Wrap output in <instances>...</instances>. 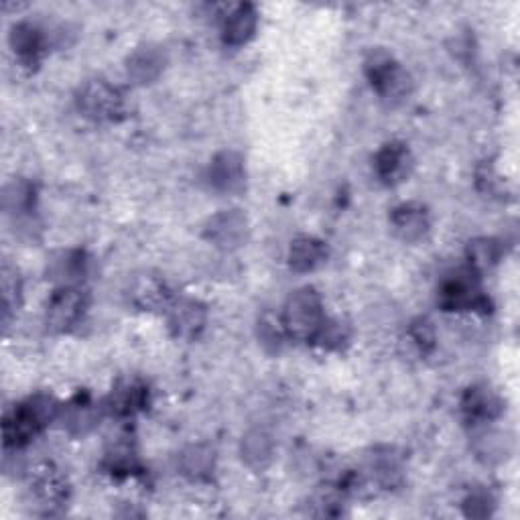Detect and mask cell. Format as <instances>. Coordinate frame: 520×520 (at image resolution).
<instances>
[{
	"label": "cell",
	"mask_w": 520,
	"mask_h": 520,
	"mask_svg": "<svg viewBox=\"0 0 520 520\" xmlns=\"http://www.w3.org/2000/svg\"><path fill=\"white\" fill-rule=\"evenodd\" d=\"M61 415V405L45 393H37L7 411L3 419V437L7 449L29 445L45 427Z\"/></svg>",
	"instance_id": "obj_1"
},
{
	"label": "cell",
	"mask_w": 520,
	"mask_h": 520,
	"mask_svg": "<svg viewBox=\"0 0 520 520\" xmlns=\"http://www.w3.org/2000/svg\"><path fill=\"white\" fill-rule=\"evenodd\" d=\"M364 72L376 94L386 104H399L413 92V78L384 49H374L364 61Z\"/></svg>",
	"instance_id": "obj_2"
},
{
	"label": "cell",
	"mask_w": 520,
	"mask_h": 520,
	"mask_svg": "<svg viewBox=\"0 0 520 520\" xmlns=\"http://www.w3.org/2000/svg\"><path fill=\"white\" fill-rule=\"evenodd\" d=\"M281 319L289 338L311 342L325 321L321 295L313 287H301L293 291L283 307Z\"/></svg>",
	"instance_id": "obj_3"
},
{
	"label": "cell",
	"mask_w": 520,
	"mask_h": 520,
	"mask_svg": "<svg viewBox=\"0 0 520 520\" xmlns=\"http://www.w3.org/2000/svg\"><path fill=\"white\" fill-rule=\"evenodd\" d=\"M437 301L445 311H490V301L482 291L480 277L470 267L453 271L441 281Z\"/></svg>",
	"instance_id": "obj_4"
},
{
	"label": "cell",
	"mask_w": 520,
	"mask_h": 520,
	"mask_svg": "<svg viewBox=\"0 0 520 520\" xmlns=\"http://www.w3.org/2000/svg\"><path fill=\"white\" fill-rule=\"evenodd\" d=\"M80 112L94 122H116L124 116V96L110 82L98 78L86 82L78 92Z\"/></svg>",
	"instance_id": "obj_5"
},
{
	"label": "cell",
	"mask_w": 520,
	"mask_h": 520,
	"mask_svg": "<svg viewBox=\"0 0 520 520\" xmlns=\"http://www.w3.org/2000/svg\"><path fill=\"white\" fill-rule=\"evenodd\" d=\"M88 309V293L80 287H59L49 303L45 313L47 330L55 334H68L84 319Z\"/></svg>",
	"instance_id": "obj_6"
},
{
	"label": "cell",
	"mask_w": 520,
	"mask_h": 520,
	"mask_svg": "<svg viewBox=\"0 0 520 520\" xmlns=\"http://www.w3.org/2000/svg\"><path fill=\"white\" fill-rule=\"evenodd\" d=\"M31 494L47 514L61 508L70 498V482L59 468L49 462L35 466L29 474Z\"/></svg>",
	"instance_id": "obj_7"
},
{
	"label": "cell",
	"mask_w": 520,
	"mask_h": 520,
	"mask_svg": "<svg viewBox=\"0 0 520 520\" xmlns=\"http://www.w3.org/2000/svg\"><path fill=\"white\" fill-rule=\"evenodd\" d=\"M250 234L248 218L240 210H224L216 216H212L206 224L204 236L208 242H212L216 248L232 252L246 244Z\"/></svg>",
	"instance_id": "obj_8"
},
{
	"label": "cell",
	"mask_w": 520,
	"mask_h": 520,
	"mask_svg": "<svg viewBox=\"0 0 520 520\" xmlns=\"http://www.w3.org/2000/svg\"><path fill=\"white\" fill-rule=\"evenodd\" d=\"M167 323L173 338L191 342L200 338L208 321V309L198 299H177L167 309Z\"/></svg>",
	"instance_id": "obj_9"
},
{
	"label": "cell",
	"mask_w": 520,
	"mask_h": 520,
	"mask_svg": "<svg viewBox=\"0 0 520 520\" xmlns=\"http://www.w3.org/2000/svg\"><path fill=\"white\" fill-rule=\"evenodd\" d=\"M128 299L141 311H165L175 301L165 279L153 273H141L130 281Z\"/></svg>",
	"instance_id": "obj_10"
},
{
	"label": "cell",
	"mask_w": 520,
	"mask_h": 520,
	"mask_svg": "<svg viewBox=\"0 0 520 520\" xmlns=\"http://www.w3.org/2000/svg\"><path fill=\"white\" fill-rule=\"evenodd\" d=\"M167 65V55L163 47L145 43L137 47L126 59V76L137 86H149L159 80Z\"/></svg>",
	"instance_id": "obj_11"
},
{
	"label": "cell",
	"mask_w": 520,
	"mask_h": 520,
	"mask_svg": "<svg viewBox=\"0 0 520 520\" xmlns=\"http://www.w3.org/2000/svg\"><path fill=\"white\" fill-rule=\"evenodd\" d=\"M210 185L224 195H238L246 187L244 159L236 151H222L210 165Z\"/></svg>",
	"instance_id": "obj_12"
},
{
	"label": "cell",
	"mask_w": 520,
	"mask_h": 520,
	"mask_svg": "<svg viewBox=\"0 0 520 520\" xmlns=\"http://www.w3.org/2000/svg\"><path fill=\"white\" fill-rule=\"evenodd\" d=\"M413 169V155L405 143H386L374 157V171L384 185L403 183Z\"/></svg>",
	"instance_id": "obj_13"
},
{
	"label": "cell",
	"mask_w": 520,
	"mask_h": 520,
	"mask_svg": "<svg viewBox=\"0 0 520 520\" xmlns=\"http://www.w3.org/2000/svg\"><path fill=\"white\" fill-rule=\"evenodd\" d=\"M147 405H149V388L139 378H128L118 382L106 401V407L116 417H133L145 411Z\"/></svg>",
	"instance_id": "obj_14"
},
{
	"label": "cell",
	"mask_w": 520,
	"mask_h": 520,
	"mask_svg": "<svg viewBox=\"0 0 520 520\" xmlns=\"http://www.w3.org/2000/svg\"><path fill=\"white\" fill-rule=\"evenodd\" d=\"M90 260L84 250H61L51 256L47 275L59 287H80L88 273Z\"/></svg>",
	"instance_id": "obj_15"
},
{
	"label": "cell",
	"mask_w": 520,
	"mask_h": 520,
	"mask_svg": "<svg viewBox=\"0 0 520 520\" xmlns=\"http://www.w3.org/2000/svg\"><path fill=\"white\" fill-rule=\"evenodd\" d=\"M462 411L470 423L486 425V423L496 421L502 415L504 405L492 388L472 386L470 390H466L464 401H462Z\"/></svg>",
	"instance_id": "obj_16"
},
{
	"label": "cell",
	"mask_w": 520,
	"mask_h": 520,
	"mask_svg": "<svg viewBox=\"0 0 520 520\" xmlns=\"http://www.w3.org/2000/svg\"><path fill=\"white\" fill-rule=\"evenodd\" d=\"M258 27V13L252 5L240 3L228 7V13L222 17V37L226 45L240 47L254 37Z\"/></svg>",
	"instance_id": "obj_17"
},
{
	"label": "cell",
	"mask_w": 520,
	"mask_h": 520,
	"mask_svg": "<svg viewBox=\"0 0 520 520\" xmlns=\"http://www.w3.org/2000/svg\"><path fill=\"white\" fill-rule=\"evenodd\" d=\"M11 47L23 65H37L49 47L47 35L35 23L23 21L11 29Z\"/></svg>",
	"instance_id": "obj_18"
},
{
	"label": "cell",
	"mask_w": 520,
	"mask_h": 520,
	"mask_svg": "<svg viewBox=\"0 0 520 520\" xmlns=\"http://www.w3.org/2000/svg\"><path fill=\"white\" fill-rule=\"evenodd\" d=\"M390 226H393L395 234L405 242H417L421 240L431 226L429 212L421 204H403L390 214Z\"/></svg>",
	"instance_id": "obj_19"
},
{
	"label": "cell",
	"mask_w": 520,
	"mask_h": 520,
	"mask_svg": "<svg viewBox=\"0 0 520 520\" xmlns=\"http://www.w3.org/2000/svg\"><path fill=\"white\" fill-rule=\"evenodd\" d=\"M216 470V451L208 443L187 445L179 455V472L191 482L210 480Z\"/></svg>",
	"instance_id": "obj_20"
},
{
	"label": "cell",
	"mask_w": 520,
	"mask_h": 520,
	"mask_svg": "<svg viewBox=\"0 0 520 520\" xmlns=\"http://www.w3.org/2000/svg\"><path fill=\"white\" fill-rule=\"evenodd\" d=\"M328 258V246L313 236H297L289 248V267L295 273H311Z\"/></svg>",
	"instance_id": "obj_21"
},
{
	"label": "cell",
	"mask_w": 520,
	"mask_h": 520,
	"mask_svg": "<svg viewBox=\"0 0 520 520\" xmlns=\"http://www.w3.org/2000/svg\"><path fill=\"white\" fill-rule=\"evenodd\" d=\"M242 460L250 470L263 472L265 468H269V464L273 462V453H275V443L273 437L265 431V429H250L244 437H242Z\"/></svg>",
	"instance_id": "obj_22"
},
{
	"label": "cell",
	"mask_w": 520,
	"mask_h": 520,
	"mask_svg": "<svg viewBox=\"0 0 520 520\" xmlns=\"http://www.w3.org/2000/svg\"><path fill=\"white\" fill-rule=\"evenodd\" d=\"M102 466L112 478H126L139 474L141 464L133 441H128V437H120L118 441H114L104 453Z\"/></svg>",
	"instance_id": "obj_23"
},
{
	"label": "cell",
	"mask_w": 520,
	"mask_h": 520,
	"mask_svg": "<svg viewBox=\"0 0 520 520\" xmlns=\"http://www.w3.org/2000/svg\"><path fill=\"white\" fill-rule=\"evenodd\" d=\"M61 413H63L65 425H68V429L76 435L88 433L100 417L96 405L92 403V399L88 395H78L76 399H72V403L61 407Z\"/></svg>",
	"instance_id": "obj_24"
},
{
	"label": "cell",
	"mask_w": 520,
	"mask_h": 520,
	"mask_svg": "<svg viewBox=\"0 0 520 520\" xmlns=\"http://www.w3.org/2000/svg\"><path fill=\"white\" fill-rule=\"evenodd\" d=\"M370 472L378 486L390 490L403 484V464L399 455H395L390 449L376 451L370 458Z\"/></svg>",
	"instance_id": "obj_25"
},
{
	"label": "cell",
	"mask_w": 520,
	"mask_h": 520,
	"mask_svg": "<svg viewBox=\"0 0 520 520\" xmlns=\"http://www.w3.org/2000/svg\"><path fill=\"white\" fill-rule=\"evenodd\" d=\"M35 185L27 179H13L3 187V210L11 216H25L35 206Z\"/></svg>",
	"instance_id": "obj_26"
},
{
	"label": "cell",
	"mask_w": 520,
	"mask_h": 520,
	"mask_svg": "<svg viewBox=\"0 0 520 520\" xmlns=\"http://www.w3.org/2000/svg\"><path fill=\"white\" fill-rule=\"evenodd\" d=\"M502 252H504V248H502V244L498 240H494V238H478V240L468 244V250H466L468 267L474 269L480 275L482 271H488V269H492V267H496L500 263Z\"/></svg>",
	"instance_id": "obj_27"
},
{
	"label": "cell",
	"mask_w": 520,
	"mask_h": 520,
	"mask_svg": "<svg viewBox=\"0 0 520 520\" xmlns=\"http://www.w3.org/2000/svg\"><path fill=\"white\" fill-rule=\"evenodd\" d=\"M311 342L328 352L342 350L350 342V328L340 319H325Z\"/></svg>",
	"instance_id": "obj_28"
},
{
	"label": "cell",
	"mask_w": 520,
	"mask_h": 520,
	"mask_svg": "<svg viewBox=\"0 0 520 520\" xmlns=\"http://www.w3.org/2000/svg\"><path fill=\"white\" fill-rule=\"evenodd\" d=\"M3 321L9 325L13 315H17L21 301H23V283L19 277V271L11 265L3 267Z\"/></svg>",
	"instance_id": "obj_29"
},
{
	"label": "cell",
	"mask_w": 520,
	"mask_h": 520,
	"mask_svg": "<svg viewBox=\"0 0 520 520\" xmlns=\"http://www.w3.org/2000/svg\"><path fill=\"white\" fill-rule=\"evenodd\" d=\"M258 338H260V342H263L265 348L279 352L283 348L285 340L289 338L283 319L273 313H265L258 321Z\"/></svg>",
	"instance_id": "obj_30"
},
{
	"label": "cell",
	"mask_w": 520,
	"mask_h": 520,
	"mask_svg": "<svg viewBox=\"0 0 520 520\" xmlns=\"http://www.w3.org/2000/svg\"><path fill=\"white\" fill-rule=\"evenodd\" d=\"M409 336L413 340V344L423 352V354H429L433 348H435V330L431 321L419 317L411 323L409 328Z\"/></svg>",
	"instance_id": "obj_31"
},
{
	"label": "cell",
	"mask_w": 520,
	"mask_h": 520,
	"mask_svg": "<svg viewBox=\"0 0 520 520\" xmlns=\"http://www.w3.org/2000/svg\"><path fill=\"white\" fill-rule=\"evenodd\" d=\"M492 498L490 494L486 492H474L468 496L464 508H466V514L468 516H474V518H484V516H490L492 512Z\"/></svg>",
	"instance_id": "obj_32"
}]
</instances>
